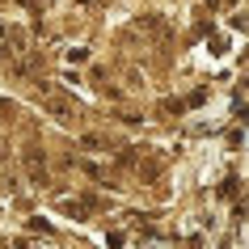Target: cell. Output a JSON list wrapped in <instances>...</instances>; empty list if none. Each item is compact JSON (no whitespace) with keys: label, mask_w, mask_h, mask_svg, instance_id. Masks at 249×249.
I'll use <instances>...</instances> for the list:
<instances>
[{"label":"cell","mask_w":249,"mask_h":249,"mask_svg":"<svg viewBox=\"0 0 249 249\" xmlns=\"http://www.w3.org/2000/svg\"><path fill=\"white\" fill-rule=\"evenodd\" d=\"M26 165H30V169H34V182H47V169H42V152H38V148H30V152H26Z\"/></svg>","instance_id":"6da1fadb"},{"label":"cell","mask_w":249,"mask_h":249,"mask_svg":"<svg viewBox=\"0 0 249 249\" xmlns=\"http://www.w3.org/2000/svg\"><path fill=\"white\" fill-rule=\"evenodd\" d=\"M68 59H72V64H85V59H89V51H85V47H72V51H68Z\"/></svg>","instance_id":"7a4b0ae2"},{"label":"cell","mask_w":249,"mask_h":249,"mask_svg":"<svg viewBox=\"0 0 249 249\" xmlns=\"http://www.w3.org/2000/svg\"><path fill=\"white\" fill-rule=\"evenodd\" d=\"M106 245H110V249H123V245H127V236H123V232H110V236H106Z\"/></svg>","instance_id":"3957f363"},{"label":"cell","mask_w":249,"mask_h":249,"mask_svg":"<svg viewBox=\"0 0 249 249\" xmlns=\"http://www.w3.org/2000/svg\"><path fill=\"white\" fill-rule=\"evenodd\" d=\"M64 211L72 215V220H85V207H80V203H64Z\"/></svg>","instance_id":"277c9868"},{"label":"cell","mask_w":249,"mask_h":249,"mask_svg":"<svg viewBox=\"0 0 249 249\" xmlns=\"http://www.w3.org/2000/svg\"><path fill=\"white\" fill-rule=\"evenodd\" d=\"M30 228H34V232H42V236H51V224H47V220H30Z\"/></svg>","instance_id":"5b68a950"}]
</instances>
